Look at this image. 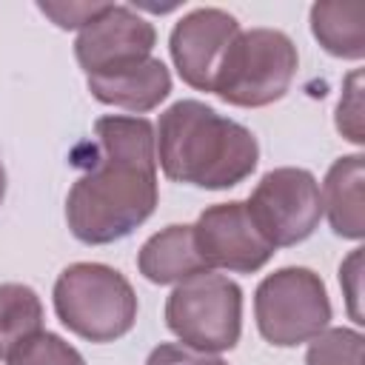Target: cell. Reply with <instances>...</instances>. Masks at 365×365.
I'll use <instances>...</instances> for the list:
<instances>
[{
  "instance_id": "cell-21",
  "label": "cell",
  "mask_w": 365,
  "mask_h": 365,
  "mask_svg": "<svg viewBox=\"0 0 365 365\" xmlns=\"http://www.w3.org/2000/svg\"><path fill=\"white\" fill-rule=\"evenodd\" d=\"M339 282L345 288V297H348V314L356 325H362V311H359V282H362V248H354L351 257L339 265Z\"/></svg>"
},
{
  "instance_id": "cell-13",
  "label": "cell",
  "mask_w": 365,
  "mask_h": 365,
  "mask_svg": "<svg viewBox=\"0 0 365 365\" xmlns=\"http://www.w3.org/2000/svg\"><path fill=\"white\" fill-rule=\"evenodd\" d=\"M137 268L154 285H177L194 274L208 271L197 251L191 225H165L163 231L151 234L140 245Z\"/></svg>"
},
{
  "instance_id": "cell-11",
  "label": "cell",
  "mask_w": 365,
  "mask_h": 365,
  "mask_svg": "<svg viewBox=\"0 0 365 365\" xmlns=\"http://www.w3.org/2000/svg\"><path fill=\"white\" fill-rule=\"evenodd\" d=\"M365 157H336L322 180V214L342 240L365 237Z\"/></svg>"
},
{
  "instance_id": "cell-7",
  "label": "cell",
  "mask_w": 365,
  "mask_h": 365,
  "mask_svg": "<svg viewBox=\"0 0 365 365\" xmlns=\"http://www.w3.org/2000/svg\"><path fill=\"white\" fill-rule=\"evenodd\" d=\"M251 220L274 248H291L308 240L322 220L319 182L308 168H271L245 200Z\"/></svg>"
},
{
  "instance_id": "cell-8",
  "label": "cell",
  "mask_w": 365,
  "mask_h": 365,
  "mask_svg": "<svg viewBox=\"0 0 365 365\" xmlns=\"http://www.w3.org/2000/svg\"><path fill=\"white\" fill-rule=\"evenodd\" d=\"M154 26L123 3H108L74 40V57L86 77H108L154 57Z\"/></svg>"
},
{
  "instance_id": "cell-4",
  "label": "cell",
  "mask_w": 365,
  "mask_h": 365,
  "mask_svg": "<svg viewBox=\"0 0 365 365\" xmlns=\"http://www.w3.org/2000/svg\"><path fill=\"white\" fill-rule=\"evenodd\" d=\"M299 54L279 29H240L228 43L211 94L237 108H262L282 100L294 83Z\"/></svg>"
},
{
  "instance_id": "cell-20",
  "label": "cell",
  "mask_w": 365,
  "mask_h": 365,
  "mask_svg": "<svg viewBox=\"0 0 365 365\" xmlns=\"http://www.w3.org/2000/svg\"><path fill=\"white\" fill-rule=\"evenodd\" d=\"M145 365H228V362L220 359V356H214V354H197L191 348L163 342V345H157L148 354Z\"/></svg>"
},
{
  "instance_id": "cell-6",
  "label": "cell",
  "mask_w": 365,
  "mask_h": 365,
  "mask_svg": "<svg viewBox=\"0 0 365 365\" xmlns=\"http://www.w3.org/2000/svg\"><path fill=\"white\" fill-rule=\"evenodd\" d=\"M254 319L262 339L277 348L311 342L331 322V299L322 277L305 265L265 274L254 291Z\"/></svg>"
},
{
  "instance_id": "cell-1",
  "label": "cell",
  "mask_w": 365,
  "mask_h": 365,
  "mask_svg": "<svg viewBox=\"0 0 365 365\" xmlns=\"http://www.w3.org/2000/svg\"><path fill=\"white\" fill-rule=\"evenodd\" d=\"M97 160L66 197L68 231L86 245H108L140 228L157 208L154 125L145 117L106 114L94 120Z\"/></svg>"
},
{
  "instance_id": "cell-16",
  "label": "cell",
  "mask_w": 365,
  "mask_h": 365,
  "mask_svg": "<svg viewBox=\"0 0 365 365\" xmlns=\"http://www.w3.org/2000/svg\"><path fill=\"white\" fill-rule=\"evenodd\" d=\"M362 345L356 328H325L308 342L305 365H362Z\"/></svg>"
},
{
  "instance_id": "cell-10",
  "label": "cell",
  "mask_w": 365,
  "mask_h": 365,
  "mask_svg": "<svg viewBox=\"0 0 365 365\" xmlns=\"http://www.w3.org/2000/svg\"><path fill=\"white\" fill-rule=\"evenodd\" d=\"M237 34L240 23L225 9L200 6L182 14L168 37V51L182 83L197 91H211L217 66Z\"/></svg>"
},
{
  "instance_id": "cell-19",
  "label": "cell",
  "mask_w": 365,
  "mask_h": 365,
  "mask_svg": "<svg viewBox=\"0 0 365 365\" xmlns=\"http://www.w3.org/2000/svg\"><path fill=\"white\" fill-rule=\"evenodd\" d=\"M108 3H37V9L51 17L60 29H83L91 23Z\"/></svg>"
},
{
  "instance_id": "cell-22",
  "label": "cell",
  "mask_w": 365,
  "mask_h": 365,
  "mask_svg": "<svg viewBox=\"0 0 365 365\" xmlns=\"http://www.w3.org/2000/svg\"><path fill=\"white\" fill-rule=\"evenodd\" d=\"M3 197H6V168L0 163V205H3Z\"/></svg>"
},
{
  "instance_id": "cell-18",
  "label": "cell",
  "mask_w": 365,
  "mask_h": 365,
  "mask_svg": "<svg viewBox=\"0 0 365 365\" xmlns=\"http://www.w3.org/2000/svg\"><path fill=\"white\" fill-rule=\"evenodd\" d=\"M336 131L351 140L354 145L365 143V128H362V71H351L342 83V97L336 103Z\"/></svg>"
},
{
  "instance_id": "cell-3",
  "label": "cell",
  "mask_w": 365,
  "mask_h": 365,
  "mask_svg": "<svg viewBox=\"0 0 365 365\" xmlns=\"http://www.w3.org/2000/svg\"><path fill=\"white\" fill-rule=\"evenodd\" d=\"M54 314L88 342H114L137 322L131 282L106 262H71L54 279Z\"/></svg>"
},
{
  "instance_id": "cell-14",
  "label": "cell",
  "mask_w": 365,
  "mask_h": 365,
  "mask_svg": "<svg viewBox=\"0 0 365 365\" xmlns=\"http://www.w3.org/2000/svg\"><path fill=\"white\" fill-rule=\"evenodd\" d=\"M311 34L339 60L365 57V6L362 3H314Z\"/></svg>"
},
{
  "instance_id": "cell-2",
  "label": "cell",
  "mask_w": 365,
  "mask_h": 365,
  "mask_svg": "<svg viewBox=\"0 0 365 365\" xmlns=\"http://www.w3.org/2000/svg\"><path fill=\"white\" fill-rule=\"evenodd\" d=\"M157 165L174 182L222 191L248 180L259 163L251 128L222 117L202 100H177L154 128Z\"/></svg>"
},
{
  "instance_id": "cell-15",
  "label": "cell",
  "mask_w": 365,
  "mask_h": 365,
  "mask_svg": "<svg viewBox=\"0 0 365 365\" xmlns=\"http://www.w3.org/2000/svg\"><path fill=\"white\" fill-rule=\"evenodd\" d=\"M43 331V302L34 288L23 282L0 285V359L20 342Z\"/></svg>"
},
{
  "instance_id": "cell-17",
  "label": "cell",
  "mask_w": 365,
  "mask_h": 365,
  "mask_svg": "<svg viewBox=\"0 0 365 365\" xmlns=\"http://www.w3.org/2000/svg\"><path fill=\"white\" fill-rule=\"evenodd\" d=\"M6 365H86V359L60 334L40 331L26 342H20L6 356Z\"/></svg>"
},
{
  "instance_id": "cell-9",
  "label": "cell",
  "mask_w": 365,
  "mask_h": 365,
  "mask_svg": "<svg viewBox=\"0 0 365 365\" xmlns=\"http://www.w3.org/2000/svg\"><path fill=\"white\" fill-rule=\"evenodd\" d=\"M191 228H194L197 251L205 259L208 271L222 268L234 274H254L277 251L262 237L242 200L208 205L205 211H200Z\"/></svg>"
},
{
  "instance_id": "cell-5",
  "label": "cell",
  "mask_w": 365,
  "mask_h": 365,
  "mask_svg": "<svg viewBox=\"0 0 365 365\" xmlns=\"http://www.w3.org/2000/svg\"><path fill=\"white\" fill-rule=\"evenodd\" d=\"M165 325L197 354L231 351L242 334V288L225 274H194L168 294Z\"/></svg>"
},
{
  "instance_id": "cell-12",
  "label": "cell",
  "mask_w": 365,
  "mask_h": 365,
  "mask_svg": "<svg viewBox=\"0 0 365 365\" xmlns=\"http://www.w3.org/2000/svg\"><path fill=\"white\" fill-rule=\"evenodd\" d=\"M86 86L94 100L103 106L125 108L134 117L157 108L168 94H171V71L165 68L163 60L148 57L145 63L125 68L120 74L108 77H86Z\"/></svg>"
}]
</instances>
